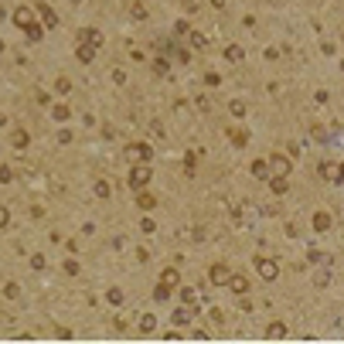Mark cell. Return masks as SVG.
Wrapping results in <instances>:
<instances>
[{
    "label": "cell",
    "mask_w": 344,
    "mask_h": 344,
    "mask_svg": "<svg viewBox=\"0 0 344 344\" xmlns=\"http://www.w3.org/2000/svg\"><path fill=\"white\" fill-rule=\"evenodd\" d=\"M150 177H153V174H150V167H147L143 160H137V167L130 171V188H137V191H143V188L150 184Z\"/></svg>",
    "instance_id": "6da1fadb"
},
{
    "label": "cell",
    "mask_w": 344,
    "mask_h": 344,
    "mask_svg": "<svg viewBox=\"0 0 344 344\" xmlns=\"http://www.w3.org/2000/svg\"><path fill=\"white\" fill-rule=\"evenodd\" d=\"M252 266H256V273L263 276V279H276V276H279V266H276L273 259H263V256H256V263H252Z\"/></svg>",
    "instance_id": "7a4b0ae2"
},
{
    "label": "cell",
    "mask_w": 344,
    "mask_h": 344,
    "mask_svg": "<svg viewBox=\"0 0 344 344\" xmlns=\"http://www.w3.org/2000/svg\"><path fill=\"white\" fill-rule=\"evenodd\" d=\"M270 174H273V177H290V160H286L283 153H273V157H270Z\"/></svg>",
    "instance_id": "3957f363"
},
{
    "label": "cell",
    "mask_w": 344,
    "mask_h": 344,
    "mask_svg": "<svg viewBox=\"0 0 344 344\" xmlns=\"http://www.w3.org/2000/svg\"><path fill=\"white\" fill-rule=\"evenodd\" d=\"M208 279H211L215 286H228V279H232V270H228L225 263H218V266H211V273H208Z\"/></svg>",
    "instance_id": "277c9868"
},
{
    "label": "cell",
    "mask_w": 344,
    "mask_h": 344,
    "mask_svg": "<svg viewBox=\"0 0 344 344\" xmlns=\"http://www.w3.org/2000/svg\"><path fill=\"white\" fill-rule=\"evenodd\" d=\"M150 153H153V150H150L147 143H130V147H126V157H133V160H143V164L150 160Z\"/></svg>",
    "instance_id": "5b68a950"
},
{
    "label": "cell",
    "mask_w": 344,
    "mask_h": 344,
    "mask_svg": "<svg viewBox=\"0 0 344 344\" xmlns=\"http://www.w3.org/2000/svg\"><path fill=\"white\" fill-rule=\"evenodd\" d=\"M14 24H21V27H27V31L38 27V24L31 21V10H27V7H17V10H14Z\"/></svg>",
    "instance_id": "8992f818"
},
{
    "label": "cell",
    "mask_w": 344,
    "mask_h": 344,
    "mask_svg": "<svg viewBox=\"0 0 344 344\" xmlns=\"http://www.w3.org/2000/svg\"><path fill=\"white\" fill-rule=\"evenodd\" d=\"M177 279H181V273H177V270H164V273H160V286L174 290V286H177Z\"/></svg>",
    "instance_id": "52a82bcc"
},
{
    "label": "cell",
    "mask_w": 344,
    "mask_h": 344,
    "mask_svg": "<svg viewBox=\"0 0 344 344\" xmlns=\"http://www.w3.org/2000/svg\"><path fill=\"white\" fill-rule=\"evenodd\" d=\"M320 174H324V177H327L331 184H338V164H331V160H324V164H320Z\"/></svg>",
    "instance_id": "ba28073f"
},
{
    "label": "cell",
    "mask_w": 344,
    "mask_h": 344,
    "mask_svg": "<svg viewBox=\"0 0 344 344\" xmlns=\"http://www.w3.org/2000/svg\"><path fill=\"white\" fill-rule=\"evenodd\" d=\"M314 228H317V232H327V228H331V215H327V211H317V215H314Z\"/></svg>",
    "instance_id": "9c48e42d"
},
{
    "label": "cell",
    "mask_w": 344,
    "mask_h": 344,
    "mask_svg": "<svg viewBox=\"0 0 344 344\" xmlns=\"http://www.w3.org/2000/svg\"><path fill=\"white\" fill-rule=\"evenodd\" d=\"M228 286H232L235 293H249V279H246V276H235V273H232V279H228Z\"/></svg>",
    "instance_id": "30bf717a"
},
{
    "label": "cell",
    "mask_w": 344,
    "mask_h": 344,
    "mask_svg": "<svg viewBox=\"0 0 344 344\" xmlns=\"http://www.w3.org/2000/svg\"><path fill=\"white\" fill-rule=\"evenodd\" d=\"M252 174L256 177H270V160H256L252 164Z\"/></svg>",
    "instance_id": "8fae6325"
},
{
    "label": "cell",
    "mask_w": 344,
    "mask_h": 344,
    "mask_svg": "<svg viewBox=\"0 0 344 344\" xmlns=\"http://www.w3.org/2000/svg\"><path fill=\"white\" fill-rule=\"evenodd\" d=\"M188 320H191V310H188V307H177V310H174V324L181 327V324H188Z\"/></svg>",
    "instance_id": "7c38bea8"
},
{
    "label": "cell",
    "mask_w": 344,
    "mask_h": 344,
    "mask_svg": "<svg viewBox=\"0 0 344 344\" xmlns=\"http://www.w3.org/2000/svg\"><path fill=\"white\" fill-rule=\"evenodd\" d=\"M270 188H273L276 195H286V188H290V184H286V177H270Z\"/></svg>",
    "instance_id": "4fadbf2b"
},
{
    "label": "cell",
    "mask_w": 344,
    "mask_h": 344,
    "mask_svg": "<svg viewBox=\"0 0 344 344\" xmlns=\"http://www.w3.org/2000/svg\"><path fill=\"white\" fill-rule=\"evenodd\" d=\"M41 21H45L48 27H55V24H58V17H55V10H51V7H41Z\"/></svg>",
    "instance_id": "5bb4252c"
},
{
    "label": "cell",
    "mask_w": 344,
    "mask_h": 344,
    "mask_svg": "<svg viewBox=\"0 0 344 344\" xmlns=\"http://www.w3.org/2000/svg\"><path fill=\"white\" fill-rule=\"evenodd\" d=\"M228 140H232V143H235V147H246V133H242V130H228Z\"/></svg>",
    "instance_id": "9a60e30c"
},
{
    "label": "cell",
    "mask_w": 344,
    "mask_h": 344,
    "mask_svg": "<svg viewBox=\"0 0 344 344\" xmlns=\"http://www.w3.org/2000/svg\"><path fill=\"white\" fill-rule=\"evenodd\" d=\"M153 324H157V317H153V314L140 317V331H143V334H147V331H153Z\"/></svg>",
    "instance_id": "2e32d148"
},
{
    "label": "cell",
    "mask_w": 344,
    "mask_h": 344,
    "mask_svg": "<svg viewBox=\"0 0 344 344\" xmlns=\"http://www.w3.org/2000/svg\"><path fill=\"white\" fill-rule=\"evenodd\" d=\"M153 205H157V201H153V195H147V191H143V195H140V208H147V211H150Z\"/></svg>",
    "instance_id": "e0dca14e"
},
{
    "label": "cell",
    "mask_w": 344,
    "mask_h": 344,
    "mask_svg": "<svg viewBox=\"0 0 344 344\" xmlns=\"http://www.w3.org/2000/svg\"><path fill=\"white\" fill-rule=\"evenodd\" d=\"M92 55H96V51H92L89 45H82V48H78V58H82V62H92Z\"/></svg>",
    "instance_id": "ac0fdd59"
},
{
    "label": "cell",
    "mask_w": 344,
    "mask_h": 344,
    "mask_svg": "<svg viewBox=\"0 0 344 344\" xmlns=\"http://www.w3.org/2000/svg\"><path fill=\"white\" fill-rule=\"evenodd\" d=\"M109 303H116V307H120V303H123V290H116V286H113V290H109Z\"/></svg>",
    "instance_id": "d6986e66"
},
{
    "label": "cell",
    "mask_w": 344,
    "mask_h": 344,
    "mask_svg": "<svg viewBox=\"0 0 344 344\" xmlns=\"http://www.w3.org/2000/svg\"><path fill=\"white\" fill-rule=\"evenodd\" d=\"M96 195H99V198H109V184L99 181V184H96Z\"/></svg>",
    "instance_id": "ffe728a7"
},
{
    "label": "cell",
    "mask_w": 344,
    "mask_h": 344,
    "mask_svg": "<svg viewBox=\"0 0 344 344\" xmlns=\"http://www.w3.org/2000/svg\"><path fill=\"white\" fill-rule=\"evenodd\" d=\"M191 45H195V48H205V45H208L205 34H198V31H195V34H191Z\"/></svg>",
    "instance_id": "44dd1931"
},
{
    "label": "cell",
    "mask_w": 344,
    "mask_h": 344,
    "mask_svg": "<svg viewBox=\"0 0 344 344\" xmlns=\"http://www.w3.org/2000/svg\"><path fill=\"white\" fill-rule=\"evenodd\" d=\"M69 113H72L69 106H55V120H69Z\"/></svg>",
    "instance_id": "7402d4cb"
},
{
    "label": "cell",
    "mask_w": 344,
    "mask_h": 344,
    "mask_svg": "<svg viewBox=\"0 0 344 344\" xmlns=\"http://www.w3.org/2000/svg\"><path fill=\"white\" fill-rule=\"evenodd\" d=\"M283 334H286V327H283V324H273V327H270V338H283Z\"/></svg>",
    "instance_id": "603a6c76"
},
{
    "label": "cell",
    "mask_w": 344,
    "mask_h": 344,
    "mask_svg": "<svg viewBox=\"0 0 344 344\" xmlns=\"http://www.w3.org/2000/svg\"><path fill=\"white\" fill-rule=\"evenodd\" d=\"M14 147H27V133H14Z\"/></svg>",
    "instance_id": "cb8c5ba5"
},
{
    "label": "cell",
    "mask_w": 344,
    "mask_h": 344,
    "mask_svg": "<svg viewBox=\"0 0 344 344\" xmlns=\"http://www.w3.org/2000/svg\"><path fill=\"white\" fill-rule=\"evenodd\" d=\"M7 221H10V215H7V208L0 205V228H3V225H7Z\"/></svg>",
    "instance_id": "d4e9b609"
},
{
    "label": "cell",
    "mask_w": 344,
    "mask_h": 344,
    "mask_svg": "<svg viewBox=\"0 0 344 344\" xmlns=\"http://www.w3.org/2000/svg\"><path fill=\"white\" fill-rule=\"evenodd\" d=\"M338 184H344V164L338 167Z\"/></svg>",
    "instance_id": "484cf974"
}]
</instances>
